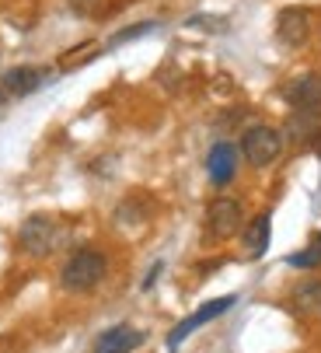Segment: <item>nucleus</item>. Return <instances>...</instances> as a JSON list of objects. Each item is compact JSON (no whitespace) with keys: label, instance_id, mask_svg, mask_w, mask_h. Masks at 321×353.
Returning <instances> with one entry per match:
<instances>
[{"label":"nucleus","instance_id":"7","mask_svg":"<svg viewBox=\"0 0 321 353\" xmlns=\"http://www.w3.org/2000/svg\"><path fill=\"white\" fill-rule=\"evenodd\" d=\"M206 172H209L213 185H227L234 179V172H238V150H234V143H227V140L213 143L209 154H206Z\"/></svg>","mask_w":321,"mask_h":353},{"label":"nucleus","instance_id":"16","mask_svg":"<svg viewBox=\"0 0 321 353\" xmlns=\"http://www.w3.org/2000/svg\"><path fill=\"white\" fill-rule=\"evenodd\" d=\"M70 8H74L77 14H94V11L101 8V0H70Z\"/></svg>","mask_w":321,"mask_h":353},{"label":"nucleus","instance_id":"6","mask_svg":"<svg viewBox=\"0 0 321 353\" xmlns=\"http://www.w3.org/2000/svg\"><path fill=\"white\" fill-rule=\"evenodd\" d=\"M283 98L293 109H314L321 112V74H300L283 88Z\"/></svg>","mask_w":321,"mask_h":353},{"label":"nucleus","instance_id":"12","mask_svg":"<svg viewBox=\"0 0 321 353\" xmlns=\"http://www.w3.org/2000/svg\"><path fill=\"white\" fill-rule=\"evenodd\" d=\"M314 130H318V112L314 109H293V116L287 119V137L290 140L314 137Z\"/></svg>","mask_w":321,"mask_h":353},{"label":"nucleus","instance_id":"17","mask_svg":"<svg viewBox=\"0 0 321 353\" xmlns=\"http://www.w3.org/2000/svg\"><path fill=\"white\" fill-rule=\"evenodd\" d=\"M189 25H192V28H217V32L224 28V21H220V18H192Z\"/></svg>","mask_w":321,"mask_h":353},{"label":"nucleus","instance_id":"20","mask_svg":"<svg viewBox=\"0 0 321 353\" xmlns=\"http://www.w3.org/2000/svg\"><path fill=\"white\" fill-rule=\"evenodd\" d=\"M0 105H4V91H0Z\"/></svg>","mask_w":321,"mask_h":353},{"label":"nucleus","instance_id":"9","mask_svg":"<svg viewBox=\"0 0 321 353\" xmlns=\"http://www.w3.org/2000/svg\"><path fill=\"white\" fill-rule=\"evenodd\" d=\"M143 343V332H136L133 325H112L94 339V353H133Z\"/></svg>","mask_w":321,"mask_h":353},{"label":"nucleus","instance_id":"13","mask_svg":"<svg viewBox=\"0 0 321 353\" xmlns=\"http://www.w3.org/2000/svg\"><path fill=\"white\" fill-rule=\"evenodd\" d=\"M293 305L300 312H321V280H304L293 294Z\"/></svg>","mask_w":321,"mask_h":353},{"label":"nucleus","instance_id":"2","mask_svg":"<svg viewBox=\"0 0 321 353\" xmlns=\"http://www.w3.org/2000/svg\"><path fill=\"white\" fill-rule=\"evenodd\" d=\"M280 150H283V137H280V130H273V126H248L245 137H241V154H245L248 165H255V168L273 165V161L280 158Z\"/></svg>","mask_w":321,"mask_h":353},{"label":"nucleus","instance_id":"11","mask_svg":"<svg viewBox=\"0 0 321 353\" xmlns=\"http://www.w3.org/2000/svg\"><path fill=\"white\" fill-rule=\"evenodd\" d=\"M45 84V70L42 67H14L4 74V94H28L35 88Z\"/></svg>","mask_w":321,"mask_h":353},{"label":"nucleus","instance_id":"15","mask_svg":"<svg viewBox=\"0 0 321 353\" xmlns=\"http://www.w3.org/2000/svg\"><path fill=\"white\" fill-rule=\"evenodd\" d=\"M147 32H154V21H140V25H133V28L112 35V46H123V42H130V39H140V35H147Z\"/></svg>","mask_w":321,"mask_h":353},{"label":"nucleus","instance_id":"3","mask_svg":"<svg viewBox=\"0 0 321 353\" xmlns=\"http://www.w3.org/2000/svg\"><path fill=\"white\" fill-rule=\"evenodd\" d=\"M234 305H238V297H234V294L206 301L203 308H196L189 319H182V322H178V325L168 332V350H178V346H182V343H185V339H189V336L199 329V325H206V322H213V319H220V315H224V312H231Z\"/></svg>","mask_w":321,"mask_h":353},{"label":"nucleus","instance_id":"5","mask_svg":"<svg viewBox=\"0 0 321 353\" xmlns=\"http://www.w3.org/2000/svg\"><path fill=\"white\" fill-rule=\"evenodd\" d=\"M52 245H56V221L49 217H28L21 224V248L32 256H49Z\"/></svg>","mask_w":321,"mask_h":353},{"label":"nucleus","instance_id":"18","mask_svg":"<svg viewBox=\"0 0 321 353\" xmlns=\"http://www.w3.org/2000/svg\"><path fill=\"white\" fill-rule=\"evenodd\" d=\"M157 273H160V263H154V266H150V273H147V280H143V290H150V287H154Z\"/></svg>","mask_w":321,"mask_h":353},{"label":"nucleus","instance_id":"1","mask_svg":"<svg viewBox=\"0 0 321 353\" xmlns=\"http://www.w3.org/2000/svg\"><path fill=\"white\" fill-rule=\"evenodd\" d=\"M105 270H109V263H105V256L98 248H77L60 273V283L74 294H84L105 280Z\"/></svg>","mask_w":321,"mask_h":353},{"label":"nucleus","instance_id":"14","mask_svg":"<svg viewBox=\"0 0 321 353\" xmlns=\"http://www.w3.org/2000/svg\"><path fill=\"white\" fill-rule=\"evenodd\" d=\"M287 263H290L293 270H314V266L321 263V252H318V245H311V248L297 252V256H290Z\"/></svg>","mask_w":321,"mask_h":353},{"label":"nucleus","instance_id":"8","mask_svg":"<svg viewBox=\"0 0 321 353\" xmlns=\"http://www.w3.org/2000/svg\"><path fill=\"white\" fill-rule=\"evenodd\" d=\"M276 35H280V42H287V46H304L307 35H311V14H307L304 8H287V11H280V18H276Z\"/></svg>","mask_w":321,"mask_h":353},{"label":"nucleus","instance_id":"4","mask_svg":"<svg viewBox=\"0 0 321 353\" xmlns=\"http://www.w3.org/2000/svg\"><path fill=\"white\" fill-rule=\"evenodd\" d=\"M245 224V214H241V203L231 196H220V199H213L209 210H206V228L213 238H234Z\"/></svg>","mask_w":321,"mask_h":353},{"label":"nucleus","instance_id":"10","mask_svg":"<svg viewBox=\"0 0 321 353\" xmlns=\"http://www.w3.org/2000/svg\"><path fill=\"white\" fill-rule=\"evenodd\" d=\"M269 238H273V217L269 214H258L248 228H245V248L251 259H262L269 252Z\"/></svg>","mask_w":321,"mask_h":353},{"label":"nucleus","instance_id":"19","mask_svg":"<svg viewBox=\"0 0 321 353\" xmlns=\"http://www.w3.org/2000/svg\"><path fill=\"white\" fill-rule=\"evenodd\" d=\"M314 245H318V252H321V234H318V241H314Z\"/></svg>","mask_w":321,"mask_h":353}]
</instances>
